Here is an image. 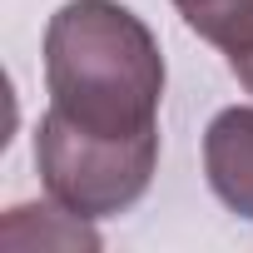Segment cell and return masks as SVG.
Segmentation results:
<instances>
[{"label": "cell", "instance_id": "cell-6", "mask_svg": "<svg viewBox=\"0 0 253 253\" xmlns=\"http://www.w3.org/2000/svg\"><path fill=\"white\" fill-rule=\"evenodd\" d=\"M243 5H248V0H174V10L184 15V25H189L194 35H204L209 45L228 30V20H233Z\"/></svg>", "mask_w": 253, "mask_h": 253}, {"label": "cell", "instance_id": "cell-1", "mask_svg": "<svg viewBox=\"0 0 253 253\" xmlns=\"http://www.w3.org/2000/svg\"><path fill=\"white\" fill-rule=\"evenodd\" d=\"M45 89L80 129L149 134L164 99L159 40L119 0H65L45 25Z\"/></svg>", "mask_w": 253, "mask_h": 253}, {"label": "cell", "instance_id": "cell-2", "mask_svg": "<svg viewBox=\"0 0 253 253\" xmlns=\"http://www.w3.org/2000/svg\"><path fill=\"white\" fill-rule=\"evenodd\" d=\"M35 169L55 204L80 218H114L134 209L159 169V129L149 134H94L70 124L60 109L40 114Z\"/></svg>", "mask_w": 253, "mask_h": 253}, {"label": "cell", "instance_id": "cell-3", "mask_svg": "<svg viewBox=\"0 0 253 253\" xmlns=\"http://www.w3.org/2000/svg\"><path fill=\"white\" fill-rule=\"evenodd\" d=\"M204 174L223 209L253 218V104L218 109L204 129Z\"/></svg>", "mask_w": 253, "mask_h": 253}, {"label": "cell", "instance_id": "cell-5", "mask_svg": "<svg viewBox=\"0 0 253 253\" xmlns=\"http://www.w3.org/2000/svg\"><path fill=\"white\" fill-rule=\"evenodd\" d=\"M213 50H223L228 70H233V75H238V84L253 94V0L233 15V25L213 40Z\"/></svg>", "mask_w": 253, "mask_h": 253}, {"label": "cell", "instance_id": "cell-4", "mask_svg": "<svg viewBox=\"0 0 253 253\" xmlns=\"http://www.w3.org/2000/svg\"><path fill=\"white\" fill-rule=\"evenodd\" d=\"M0 243L5 248H99V233L89 218L70 213L65 204H20L0 223Z\"/></svg>", "mask_w": 253, "mask_h": 253}]
</instances>
